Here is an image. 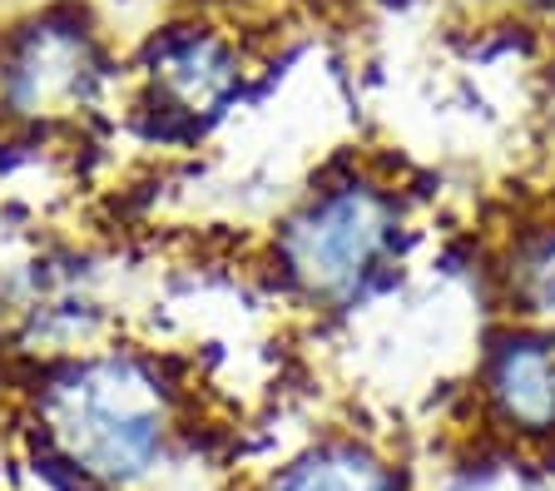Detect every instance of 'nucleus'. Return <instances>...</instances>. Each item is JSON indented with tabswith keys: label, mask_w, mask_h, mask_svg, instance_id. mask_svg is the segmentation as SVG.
I'll list each match as a JSON object with an SVG mask.
<instances>
[{
	"label": "nucleus",
	"mask_w": 555,
	"mask_h": 491,
	"mask_svg": "<svg viewBox=\"0 0 555 491\" xmlns=\"http://www.w3.org/2000/svg\"><path fill=\"white\" fill-rule=\"evenodd\" d=\"M397 238V204L377 184L343 179L298 204L278 229V269L318 303H343Z\"/></svg>",
	"instance_id": "2"
},
{
	"label": "nucleus",
	"mask_w": 555,
	"mask_h": 491,
	"mask_svg": "<svg viewBox=\"0 0 555 491\" xmlns=\"http://www.w3.org/2000/svg\"><path fill=\"white\" fill-rule=\"evenodd\" d=\"M258 491H406L397 467L358 437H327L273 467Z\"/></svg>",
	"instance_id": "6"
},
{
	"label": "nucleus",
	"mask_w": 555,
	"mask_h": 491,
	"mask_svg": "<svg viewBox=\"0 0 555 491\" xmlns=\"http://www.w3.org/2000/svg\"><path fill=\"white\" fill-rule=\"evenodd\" d=\"M150 80L159 100H169L184 115H198V109L223 105L238 90V60L208 30H169L154 46Z\"/></svg>",
	"instance_id": "5"
},
{
	"label": "nucleus",
	"mask_w": 555,
	"mask_h": 491,
	"mask_svg": "<svg viewBox=\"0 0 555 491\" xmlns=\"http://www.w3.org/2000/svg\"><path fill=\"white\" fill-rule=\"evenodd\" d=\"M30 417L50 462L94 491L144 487L179 442V392L154 358L129 348L50 367L35 383Z\"/></svg>",
	"instance_id": "1"
},
{
	"label": "nucleus",
	"mask_w": 555,
	"mask_h": 491,
	"mask_svg": "<svg viewBox=\"0 0 555 491\" xmlns=\"http://www.w3.org/2000/svg\"><path fill=\"white\" fill-rule=\"evenodd\" d=\"M486 408L501 432L520 442H551L555 437V338L551 333H506L496 338L481 373Z\"/></svg>",
	"instance_id": "4"
},
{
	"label": "nucleus",
	"mask_w": 555,
	"mask_h": 491,
	"mask_svg": "<svg viewBox=\"0 0 555 491\" xmlns=\"http://www.w3.org/2000/svg\"><path fill=\"white\" fill-rule=\"evenodd\" d=\"M520 5H551V0H520Z\"/></svg>",
	"instance_id": "8"
},
{
	"label": "nucleus",
	"mask_w": 555,
	"mask_h": 491,
	"mask_svg": "<svg viewBox=\"0 0 555 491\" xmlns=\"http://www.w3.org/2000/svg\"><path fill=\"white\" fill-rule=\"evenodd\" d=\"M100 46L75 15L46 11L0 36V109L15 119H65L100 90Z\"/></svg>",
	"instance_id": "3"
},
{
	"label": "nucleus",
	"mask_w": 555,
	"mask_h": 491,
	"mask_svg": "<svg viewBox=\"0 0 555 491\" xmlns=\"http://www.w3.org/2000/svg\"><path fill=\"white\" fill-rule=\"evenodd\" d=\"M511 283H516V298L531 313H555V229L516 248Z\"/></svg>",
	"instance_id": "7"
}]
</instances>
